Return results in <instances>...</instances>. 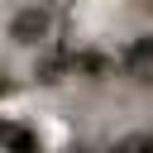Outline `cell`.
Returning <instances> with one entry per match:
<instances>
[{"mask_svg": "<svg viewBox=\"0 0 153 153\" xmlns=\"http://www.w3.org/2000/svg\"><path fill=\"white\" fill-rule=\"evenodd\" d=\"M120 72L134 81V86H153V33H139L124 43L120 53Z\"/></svg>", "mask_w": 153, "mask_h": 153, "instance_id": "cell-1", "label": "cell"}, {"mask_svg": "<svg viewBox=\"0 0 153 153\" xmlns=\"http://www.w3.org/2000/svg\"><path fill=\"white\" fill-rule=\"evenodd\" d=\"M0 153H38V134L24 120H0Z\"/></svg>", "mask_w": 153, "mask_h": 153, "instance_id": "cell-3", "label": "cell"}, {"mask_svg": "<svg viewBox=\"0 0 153 153\" xmlns=\"http://www.w3.org/2000/svg\"><path fill=\"white\" fill-rule=\"evenodd\" d=\"M48 33H53V14H48V10H38V5H24V10L10 19V38H14V43H24V48L43 43Z\"/></svg>", "mask_w": 153, "mask_h": 153, "instance_id": "cell-2", "label": "cell"}, {"mask_svg": "<svg viewBox=\"0 0 153 153\" xmlns=\"http://www.w3.org/2000/svg\"><path fill=\"white\" fill-rule=\"evenodd\" d=\"M110 153H153V134H124Z\"/></svg>", "mask_w": 153, "mask_h": 153, "instance_id": "cell-4", "label": "cell"}]
</instances>
